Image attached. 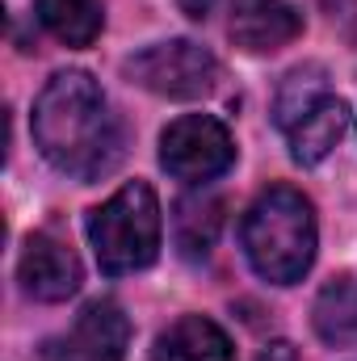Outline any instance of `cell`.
Instances as JSON below:
<instances>
[{"label":"cell","mask_w":357,"mask_h":361,"mask_svg":"<svg viewBox=\"0 0 357 361\" xmlns=\"http://www.w3.org/2000/svg\"><path fill=\"white\" fill-rule=\"evenodd\" d=\"M34 143L68 177L97 180L122 156L118 122L89 72H55L34 101Z\"/></svg>","instance_id":"6da1fadb"},{"label":"cell","mask_w":357,"mask_h":361,"mask_svg":"<svg viewBox=\"0 0 357 361\" xmlns=\"http://www.w3.org/2000/svg\"><path fill=\"white\" fill-rule=\"evenodd\" d=\"M248 265L273 286H294L315 261V206L294 185H269L253 197L240 223Z\"/></svg>","instance_id":"7a4b0ae2"},{"label":"cell","mask_w":357,"mask_h":361,"mask_svg":"<svg viewBox=\"0 0 357 361\" xmlns=\"http://www.w3.org/2000/svg\"><path fill=\"white\" fill-rule=\"evenodd\" d=\"M160 202L147 180L122 185L105 206L89 214V240L105 277L147 269L160 257Z\"/></svg>","instance_id":"3957f363"},{"label":"cell","mask_w":357,"mask_h":361,"mask_svg":"<svg viewBox=\"0 0 357 361\" xmlns=\"http://www.w3.org/2000/svg\"><path fill=\"white\" fill-rule=\"evenodd\" d=\"M122 72L147 92L173 97V101H193L219 85V59L189 42V38H173V42H156L139 55H131L122 63Z\"/></svg>","instance_id":"277c9868"},{"label":"cell","mask_w":357,"mask_h":361,"mask_svg":"<svg viewBox=\"0 0 357 361\" xmlns=\"http://www.w3.org/2000/svg\"><path fill=\"white\" fill-rule=\"evenodd\" d=\"M160 164L185 185H206L236 164V143L219 118L185 114L160 135Z\"/></svg>","instance_id":"5b68a950"},{"label":"cell","mask_w":357,"mask_h":361,"mask_svg":"<svg viewBox=\"0 0 357 361\" xmlns=\"http://www.w3.org/2000/svg\"><path fill=\"white\" fill-rule=\"evenodd\" d=\"M126 345H131V319L122 315L118 302L97 298L63 336L42 345L38 361H122Z\"/></svg>","instance_id":"8992f818"},{"label":"cell","mask_w":357,"mask_h":361,"mask_svg":"<svg viewBox=\"0 0 357 361\" xmlns=\"http://www.w3.org/2000/svg\"><path fill=\"white\" fill-rule=\"evenodd\" d=\"M17 281L38 302H63V298H72L80 290L85 273H80V261H76V252L68 244H59L47 231H34L25 240V248H21Z\"/></svg>","instance_id":"52a82bcc"},{"label":"cell","mask_w":357,"mask_h":361,"mask_svg":"<svg viewBox=\"0 0 357 361\" xmlns=\"http://www.w3.org/2000/svg\"><path fill=\"white\" fill-rule=\"evenodd\" d=\"M303 34V13L286 0H236L231 42L248 55H273Z\"/></svg>","instance_id":"ba28073f"},{"label":"cell","mask_w":357,"mask_h":361,"mask_svg":"<svg viewBox=\"0 0 357 361\" xmlns=\"http://www.w3.org/2000/svg\"><path fill=\"white\" fill-rule=\"evenodd\" d=\"M152 361H236L231 336L206 315H181L156 336Z\"/></svg>","instance_id":"9c48e42d"},{"label":"cell","mask_w":357,"mask_h":361,"mask_svg":"<svg viewBox=\"0 0 357 361\" xmlns=\"http://www.w3.org/2000/svg\"><path fill=\"white\" fill-rule=\"evenodd\" d=\"M345 126H349V105H345L341 97L320 101V105L290 130V156H294V164H320V160L341 143Z\"/></svg>","instance_id":"30bf717a"},{"label":"cell","mask_w":357,"mask_h":361,"mask_svg":"<svg viewBox=\"0 0 357 361\" xmlns=\"http://www.w3.org/2000/svg\"><path fill=\"white\" fill-rule=\"evenodd\" d=\"M315 332L332 349H357V281L332 277L315 298Z\"/></svg>","instance_id":"8fae6325"},{"label":"cell","mask_w":357,"mask_h":361,"mask_svg":"<svg viewBox=\"0 0 357 361\" xmlns=\"http://www.w3.org/2000/svg\"><path fill=\"white\" fill-rule=\"evenodd\" d=\"M173 227H177V248L185 261H206L214 240H219V227H223V202L202 193V197H181L177 214H173Z\"/></svg>","instance_id":"7c38bea8"},{"label":"cell","mask_w":357,"mask_h":361,"mask_svg":"<svg viewBox=\"0 0 357 361\" xmlns=\"http://www.w3.org/2000/svg\"><path fill=\"white\" fill-rule=\"evenodd\" d=\"M38 21L63 47H92L105 25V13L101 0H38Z\"/></svg>","instance_id":"4fadbf2b"},{"label":"cell","mask_w":357,"mask_h":361,"mask_svg":"<svg viewBox=\"0 0 357 361\" xmlns=\"http://www.w3.org/2000/svg\"><path fill=\"white\" fill-rule=\"evenodd\" d=\"M320 101H328V76H324V68H320V63L294 68V72L282 80L277 97H273V122H277L282 130H294Z\"/></svg>","instance_id":"5bb4252c"},{"label":"cell","mask_w":357,"mask_h":361,"mask_svg":"<svg viewBox=\"0 0 357 361\" xmlns=\"http://www.w3.org/2000/svg\"><path fill=\"white\" fill-rule=\"evenodd\" d=\"M177 4H181V13H189L193 21H206V17L214 13V4H219V0H177Z\"/></svg>","instance_id":"9a60e30c"},{"label":"cell","mask_w":357,"mask_h":361,"mask_svg":"<svg viewBox=\"0 0 357 361\" xmlns=\"http://www.w3.org/2000/svg\"><path fill=\"white\" fill-rule=\"evenodd\" d=\"M257 361H298V357H294V349H290L286 341H277V345H265V353Z\"/></svg>","instance_id":"2e32d148"}]
</instances>
